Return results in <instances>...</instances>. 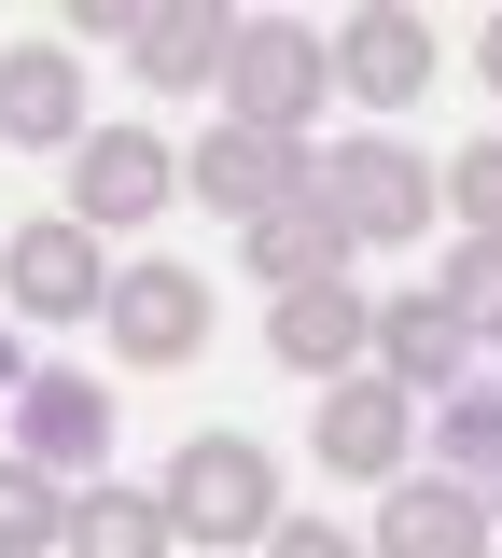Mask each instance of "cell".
I'll return each instance as SVG.
<instances>
[{
	"label": "cell",
	"mask_w": 502,
	"mask_h": 558,
	"mask_svg": "<svg viewBox=\"0 0 502 558\" xmlns=\"http://www.w3.org/2000/svg\"><path fill=\"white\" fill-rule=\"evenodd\" d=\"M321 43H307V28H280V14H252V28H223V126H266V140H293L307 126V112H321Z\"/></svg>",
	"instance_id": "obj_1"
},
{
	"label": "cell",
	"mask_w": 502,
	"mask_h": 558,
	"mask_svg": "<svg viewBox=\"0 0 502 558\" xmlns=\"http://www.w3.org/2000/svg\"><path fill=\"white\" fill-rule=\"evenodd\" d=\"M168 517H182V531H210V545L280 531V475H266V447H252V433H196V447L168 461Z\"/></svg>",
	"instance_id": "obj_2"
},
{
	"label": "cell",
	"mask_w": 502,
	"mask_h": 558,
	"mask_svg": "<svg viewBox=\"0 0 502 558\" xmlns=\"http://www.w3.org/2000/svg\"><path fill=\"white\" fill-rule=\"evenodd\" d=\"M307 196L335 209L350 238H419V223H432V168L405 154V140H350V154L307 168Z\"/></svg>",
	"instance_id": "obj_3"
},
{
	"label": "cell",
	"mask_w": 502,
	"mask_h": 558,
	"mask_svg": "<svg viewBox=\"0 0 502 558\" xmlns=\"http://www.w3.org/2000/svg\"><path fill=\"white\" fill-rule=\"evenodd\" d=\"M112 447V391L84 377V363H28L14 377V461H42V475H71Z\"/></svg>",
	"instance_id": "obj_4"
},
{
	"label": "cell",
	"mask_w": 502,
	"mask_h": 558,
	"mask_svg": "<svg viewBox=\"0 0 502 558\" xmlns=\"http://www.w3.org/2000/svg\"><path fill=\"white\" fill-rule=\"evenodd\" d=\"M98 322H112L126 363H196V336H210V279H196V266H126L112 293H98Z\"/></svg>",
	"instance_id": "obj_5"
},
{
	"label": "cell",
	"mask_w": 502,
	"mask_h": 558,
	"mask_svg": "<svg viewBox=\"0 0 502 558\" xmlns=\"http://www.w3.org/2000/svg\"><path fill=\"white\" fill-rule=\"evenodd\" d=\"M168 182H182V168H168V140H154V126H98V140L71 154V223H84V238H98V223H154Z\"/></svg>",
	"instance_id": "obj_6"
},
{
	"label": "cell",
	"mask_w": 502,
	"mask_h": 558,
	"mask_svg": "<svg viewBox=\"0 0 502 558\" xmlns=\"http://www.w3.org/2000/svg\"><path fill=\"white\" fill-rule=\"evenodd\" d=\"M223 223H266L280 196H307V140H266V126H210L196 140V168H182Z\"/></svg>",
	"instance_id": "obj_7"
},
{
	"label": "cell",
	"mask_w": 502,
	"mask_h": 558,
	"mask_svg": "<svg viewBox=\"0 0 502 558\" xmlns=\"http://www.w3.org/2000/svg\"><path fill=\"white\" fill-rule=\"evenodd\" d=\"M0 279H14V307H28V322H84V307L112 293V279H98V238H84V223H28Z\"/></svg>",
	"instance_id": "obj_8"
},
{
	"label": "cell",
	"mask_w": 502,
	"mask_h": 558,
	"mask_svg": "<svg viewBox=\"0 0 502 558\" xmlns=\"http://www.w3.org/2000/svg\"><path fill=\"white\" fill-rule=\"evenodd\" d=\"M335 70H350V98H377V112H405V98L432 84V28L377 0V14H350V43H335Z\"/></svg>",
	"instance_id": "obj_9"
},
{
	"label": "cell",
	"mask_w": 502,
	"mask_h": 558,
	"mask_svg": "<svg viewBox=\"0 0 502 558\" xmlns=\"http://www.w3.org/2000/svg\"><path fill=\"white\" fill-rule=\"evenodd\" d=\"M461 322H446V293H391L377 307V363H391V391H461Z\"/></svg>",
	"instance_id": "obj_10"
},
{
	"label": "cell",
	"mask_w": 502,
	"mask_h": 558,
	"mask_svg": "<svg viewBox=\"0 0 502 558\" xmlns=\"http://www.w3.org/2000/svg\"><path fill=\"white\" fill-rule=\"evenodd\" d=\"M0 140H28V154H42V140H71V154H84V84H71L57 43L0 57Z\"/></svg>",
	"instance_id": "obj_11"
},
{
	"label": "cell",
	"mask_w": 502,
	"mask_h": 558,
	"mask_svg": "<svg viewBox=\"0 0 502 558\" xmlns=\"http://www.w3.org/2000/svg\"><path fill=\"white\" fill-rule=\"evenodd\" d=\"M377 558H489V502L475 488H391Z\"/></svg>",
	"instance_id": "obj_12"
},
{
	"label": "cell",
	"mask_w": 502,
	"mask_h": 558,
	"mask_svg": "<svg viewBox=\"0 0 502 558\" xmlns=\"http://www.w3.org/2000/svg\"><path fill=\"white\" fill-rule=\"evenodd\" d=\"M321 461H335V475H391V461H405V391H391V377H350V391L321 405Z\"/></svg>",
	"instance_id": "obj_13"
},
{
	"label": "cell",
	"mask_w": 502,
	"mask_h": 558,
	"mask_svg": "<svg viewBox=\"0 0 502 558\" xmlns=\"http://www.w3.org/2000/svg\"><path fill=\"white\" fill-rule=\"evenodd\" d=\"M335 252H350V223L321 196H280L266 223H252V279H280V293H307V279H335Z\"/></svg>",
	"instance_id": "obj_14"
},
{
	"label": "cell",
	"mask_w": 502,
	"mask_h": 558,
	"mask_svg": "<svg viewBox=\"0 0 502 558\" xmlns=\"http://www.w3.org/2000/svg\"><path fill=\"white\" fill-rule=\"evenodd\" d=\"M363 336H377V322H363L350 279H307V293H280V363H307V377H335Z\"/></svg>",
	"instance_id": "obj_15"
},
{
	"label": "cell",
	"mask_w": 502,
	"mask_h": 558,
	"mask_svg": "<svg viewBox=\"0 0 502 558\" xmlns=\"http://www.w3.org/2000/svg\"><path fill=\"white\" fill-rule=\"evenodd\" d=\"M126 43H140L154 84H210V70H223V14H210V0H154Z\"/></svg>",
	"instance_id": "obj_16"
},
{
	"label": "cell",
	"mask_w": 502,
	"mask_h": 558,
	"mask_svg": "<svg viewBox=\"0 0 502 558\" xmlns=\"http://www.w3.org/2000/svg\"><path fill=\"white\" fill-rule=\"evenodd\" d=\"M168 502H140V488H84L71 502V558H168Z\"/></svg>",
	"instance_id": "obj_17"
},
{
	"label": "cell",
	"mask_w": 502,
	"mask_h": 558,
	"mask_svg": "<svg viewBox=\"0 0 502 558\" xmlns=\"http://www.w3.org/2000/svg\"><path fill=\"white\" fill-rule=\"evenodd\" d=\"M42 545H71V502H57L42 461H14V447H0V558H42Z\"/></svg>",
	"instance_id": "obj_18"
},
{
	"label": "cell",
	"mask_w": 502,
	"mask_h": 558,
	"mask_svg": "<svg viewBox=\"0 0 502 558\" xmlns=\"http://www.w3.org/2000/svg\"><path fill=\"white\" fill-rule=\"evenodd\" d=\"M432 293H446L461 336H502V238H461V266L432 279Z\"/></svg>",
	"instance_id": "obj_19"
},
{
	"label": "cell",
	"mask_w": 502,
	"mask_h": 558,
	"mask_svg": "<svg viewBox=\"0 0 502 558\" xmlns=\"http://www.w3.org/2000/svg\"><path fill=\"white\" fill-rule=\"evenodd\" d=\"M446 447H461V488H475V475L502 488V391H475V377H461V391H446Z\"/></svg>",
	"instance_id": "obj_20"
},
{
	"label": "cell",
	"mask_w": 502,
	"mask_h": 558,
	"mask_svg": "<svg viewBox=\"0 0 502 558\" xmlns=\"http://www.w3.org/2000/svg\"><path fill=\"white\" fill-rule=\"evenodd\" d=\"M446 196H461V223H475V238H502V140H475V154L446 168Z\"/></svg>",
	"instance_id": "obj_21"
},
{
	"label": "cell",
	"mask_w": 502,
	"mask_h": 558,
	"mask_svg": "<svg viewBox=\"0 0 502 558\" xmlns=\"http://www.w3.org/2000/svg\"><path fill=\"white\" fill-rule=\"evenodd\" d=\"M266 558H363L350 531H321V517H280V531H266Z\"/></svg>",
	"instance_id": "obj_22"
},
{
	"label": "cell",
	"mask_w": 502,
	"mask_h": 558,
	"mask_svg": "<svg viewBox=\"0 0 502 558\" xmlns=\"http://www.w3.org/2000/svg\"><path fill=\"white\" fill-rule=\"evenodd\" d=\"M14 377H28V349H14V336H0V405H14Z\"/></svg>",
	"instance_id": "obj_23"
},
{
	"label": "cell",
	"mask_w": 502,
	"mask_h": 558,
	"mask_svg": "<svg viewBox=\"0 0 502 558\" xmlns=\"http://www.w3.org/2000/svg\"><path fill=\"white\" fill-rule=\"evenodd\" d=\"M475 70H489V84H502V14H489V43H475Z\"/></svg>",
	"instance_id": "obj_24"
}]
</instances>
